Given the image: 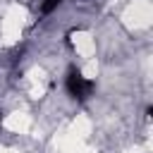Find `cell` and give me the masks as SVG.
Returning a JSON list of instances; mask_svg holds the SVG:
<instances>
[{
    "label": "cell",
    "mask_w": 153,
    "mask_h": 153,
    "mask_svg": "<svg viewBox=\"0 0 153 153\" xmlns=\"http://www.w3.org/2000/svg\"><path fill=\"white\" fill-rule=\"evenodd\" d=\"M93 88H96V84H93L91 79L81 76L79 69H69V74H67V91H69L72 98L84 100V98H88V96L93 93Z\"/></svg>",
    "instance_id": "obj_1"
},
{
    "label": "cell",
    "mask_w": 153,
    "mask_h": 153,
    "mask_svg": "<svg viewBox=\"0 0 153 153\" xmlns=\"http://www.w3.org/2000/svg\"><path fill=\"white\" fill-rule=\"evenodd\" d=\"M60 2H62V0H43V2H41V12H43V14H50Z\"/></svg>",
    "instance_id": "obj_2"
}]
</instances>
